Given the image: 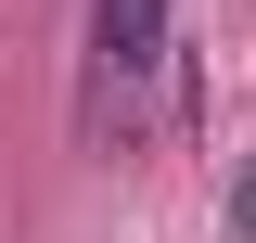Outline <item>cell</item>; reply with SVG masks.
<instances>
[{
	"mask_svg": "<svg viewBox=\"0 0 256 243\" xmlns=\"http://www.w3.org/2000/svg\"><path fill=\"white\" fill-rule=\"evenodd\" d=\"M166 102V0H90V141L128 154Z\"/></svg>",
	"mask_w": 256,
	"mask_h": 243,
	"instance_id": "cell-1",
	"label": "cell"
},
{
	"mask_svg": "<svg viewBox=\"0 0 256 243\" xmlns=\"http://www.w3.org/2000/svg\"><path fill=\"white\" fill-rule=\"evenodd\" d=\"M230 243H256V141H244V166H230Z\"/></svg>",
	"mask_w": 256,
	"mask_h": 243,
	"instance_id": "cell-2",
	"label": "cell"
}]
</instances>
